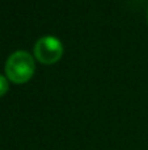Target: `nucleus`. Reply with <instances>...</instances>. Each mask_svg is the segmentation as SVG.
<instances>
[{"label": "nucleus", "mask_w": 148, "mask_h": 150, "mask_svg": "<svg viewBox=\"0 0 148 150\" xmlns=\"http://www.w3.org/2000/svg\"><path fill=\"white\" fill-rule=\"evenodd\" d=\"M36 63L28 52L18 50L9 55L7 63H5V74L10 82L16 84L26 83L34 74Z\"/></svg>", "instance_id": "obj_1"}, {"label": "nucleus", "mask_w": 148, "mask_h": 150, "mask_svg": "<svg viewBox=\"0 0 148 150\" xmlns=\"http://www.w3.org/2000/svg\"><path fill=\"white\" fill-rule=\"evenodd\" d=\"M63 50V44L57 37L45 36L36 42L34 55L43 65H52L62 58Z\"/></svg>", "instance_id": "obj_2"}, {"label": "nucleus", "mask_w": 148, "mask_h": 150, "mask_svg": "<svg viewBox=\"0 0 148 150\" xmlns=\"http://www.w3.org/2000/svg\"><path fill=\"white\" fill-rule=\"evenodd\" d=\"M8 88H9L8 79L5 76H3V75H0V98H1L3 95H5V93H7Z\"/></svg>", "instance_id": "obj_3"}, {"label": "nucleus", "mask_w": 148, "mask_h": 150, "mask_svg": "<svg viewBox=\"0 0 148 150\" xmlns=\"http://www.w3.org/2000/svg\"><path fill=\"white\" fill-rule=\"evenodd\" d=\"M147 18H148V13H147Z\"/></svg>", "instance_id": "obj_4"}]
</instances>
